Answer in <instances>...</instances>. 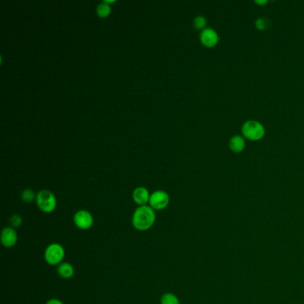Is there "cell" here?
<instances>
[{"mask_svg": "<svg viewBox=\"0 0 304 304\" xmlns=\"http://www.w3.org/2000/svg\"><path fill=\"white\" fill-rule=\"evenodd\" d=\"M155 212L148 206H139L135 210L132 216V225L139 231H146L151 229L155 222Z\"/></svg>", "mask_w": 304, "mask_h": 304, "instance_id": "cell-1", "label": "cell"}, {"mask_svg": "<svg viewBox=\"0 0 304 304\" xmlns=\"http://www.w3.org/2000/svg\"><path fill=\"white\" fill-rule=\"evenodd\" d=\"M36 201L40 211L46 214H50L54 212L57 206V200L55 194L49 190H41L37 193Z\"/></svg>", "mask_w": 304, "mask_h": 304, "instance_id": "cell-2", "label": "cell"}, {"mask_svg": "<svg viewBox=\"0 0 304 304\" xmlns=\"http://www.w3.org/2000/svg\"><path fill=\"white\" fill-rule=\"evenodd\" d=\"M44 256H45V260L49 265L55 266V265L61 264L65 256V250L63 248V245L57 243H53L46 248Z\"/></svg>", "mask_w": 304, "mask_h": 304, "instance_id": "cell-3", "label": "cell"}, {"mask_svg": "<svg viewBox=\"0 0 304 304\" xmlns=\"http://www.w3.org/2000/svg\"><path fill=\"white\" fill-rule=\"evenodd\" d=\"M170 202V196L165 191L157 190L151 193L149 206L154 211L165 209Z\"/></svg>", "mask_w": 304, "mask_h": 304, "instance_id": "cell-4", "label": "cell"}, {"mask_svg": "<svg viewBox=\"0 0 304 304\" xmlns=\"http://www.w3.org/2000/svg\"><path fill=\"white\" fill-rule=\"evenodd\" d=\"M264 128L261 123L255 121H248L243 126V133L245 137L256 140L264 135Z\"/></svg>", "mask_w": 304, "mask_h": 304, "instance_id": "cell-5", "label": "cell"}, {"mask_svg": "<svg viewBox=\"0 0 304 304\" xmlns=\"http://www.w3.org/2000/svg\"><path fill=\"white\" fill-rule=\"evenodd\" d=\"M73 221L77 228L82 230H87L90 229L94 224V218L88 211L80 210L74 214Z\"/></svg>", "mask_w": 304, "mask_h": 304, "instance_id": "cell-6", "label": "cell"}, {"mask_svg": "<svg viewBox=\"0 0 304 304\" xmlns=\"http://www.w3.org/2000/svg\"><path fill=\"white\" fill-rule=\"evenodd\" d=\"M18 240V236L16 229L12 227L5 228L1 232V243L6 248H11L16 245Z\"/></svg>", "mask_w": 304, "mask_h": 304, "instance_id": "cell-7", "label": "cell"}, {"mask_svg": "<svg viewBox=\"0 0 304 304\" xmlns=\"http://www.w3.org/2000/svg\"><path fill=\"white\" fill-rule=\"evenodd\" d=\"M150 195L149 191L146 189V187L139 186L133 191L132 197H133V200L137 205L139 206H146V204H149Z\"/></svg>", "mask_w": 304, "mask_h": 304, "instance_id": "cell-8", "label": "cell"}, {"mask_svg": "<svg viewBox=\"0 0 304 304\" xmlns=\"http://www.w3.org/2000/svg\"><path fill=\"white\" fill-rule=\"evenodd\" d=\"M201 43L204 44L206 47H213L215 44L217 43L219 40V36L217 32L214 31V29L211 28H206L202 30L200 35Z\"/></svg>", "mask_w": 304, "mask_h": 304, "instance_id": "cell-9", "label": "cell"}, {"mask_svg": "<svg viewBox=\"0 0 304 304\" xmlns=\"http://www.w3.org/2000/svg\"><path fill=\"white\" fill-rule=\"evenodd\" d=\"M57 272L59 276L63 278L68 279L71 278L74 275V269L73 266L69 262H62L57 268Z\"/></svg>", "mask_w": 304, "mask_h": 304, "instance_id": "cell-10", "label": "cell"}, {"mask_svg": "<svg viewBox=\"0 0 304 304\" xmlns=\"http://www.w3.org/2000/svg\"><path fill=\"white\" fill-rule=\"evenodd\" d=\"M245 139L241 136H235L230 140V148L235 152H240L245 147Z\"/></svg>", "mask_w": 304, "mask_h": 304, "instance_id": "cell-11", "label": "cell"}, {"mask_svg": "<svg viewBox=\"0 0 304 304\" xmlns=\"http://www.w3.org/2000/svg\"><path fill=\"white\" fill-rule=\"evenodd\" d=\"M111 11H112V9H111L110 5L107 4L105 1L101 4H99L96 8V14L101 18H106L107 16H110Z\"/></svg>", "mask_w": 304, "mask_h": 304, "instance_id": "cell-12", "label": "cell"}, {"mask_svg": "<svg viewBox=\"0 0 304 304\" xmlns=\"http://www.w3.org/2000/svg\"><path fill=\"white\" fill-rule=\"evenodd\" d=\"M161 304H179V300L174 293L167 292L161 298Z\"/></svg>", "mask_w": 304, "mask_h": 304, "instance_id": "cell-13", "label": "cell"}, {"mask_svg": "<svg viewBox=\"0 0 304 304\" xmlns=\"http://www.w3.org/2000/svg\"><path fill=\"white\" fill-rule=\"evenodd\" d=\"M21 197H22L24 202H32L35 198H37V195L33 192V190L27 188V189L24 190L22 192Z\"/></svg>", "mask_w": 304, "mask_h": 304, "instance_id": "cell-14", "label": "cell"}, {"mask_svg": "<svg viewBox=\"0 0 304 304\" xmlns=\"http://www.w3.org/2000/svg\"><path fill=\"white\" fill-rule=\"evenodd\" d=\"M206 24H207V22H206V17H204V16H196L193 20V25L196 29H202V28L206 27Z\"/></svg>", "mask_w": 304, "mask_h": 304, "instance_id": "cell-15", "label": "cell"}, {"mask_svg": "<svg viewBox=\"0 0 304 304\" xmlns=\"http://www.w3.org/2000/svg\"><path fill=\"white\" fill-rule=\"evenodd\" d=\"M10 223H11L12 228H14V229L15 228H19L22 225V223H23V219H22L20 215L15 214L10 219Z\"/></svg>", "mask_w": 304, "mask_h": 304, "instance_id": "cell-16", "label": "cell"}, {"mask_svg": "<svg viewBox=\"0 0 304 304\" xmlns=\"http://www.w3.org/2000/svg\"><path fill=\"white\" fill-rule=\"evenodd\" d=\"M256 26L258 29L263 30V29H265V28L268 26L267 20H265L264 18H260V19H258L256 22Z\"/></svg>", "mask_w": 304, "mask_h": 304, "instance_id": "cell-17", "label": "cell"}, {"mask_svg": "<svg viewBox=\"0 0 304 304\" xmlns=\"http://www.w3.org/2000/svg\"><path fill=\"white\" fill-rule=\"evenodd\" d=\"M46 304H64L62 300H58V299H51V300H48V302Z\"/></svg>", "mask_w": 304, "mask_h": 304, "instance_id": "cell-18", "label": "cell"}, {"mask_svg": "<svg viewBox=\"0 0 304 304\" xmlns=\"http://www.w3.org/2000/svg\"><path fill=\"white\" fill-rule=\"evenodd\" d=\"M266 2H267V1H257V3H260V4H264Z\"/></svg>", "mask_w": 304, "mask_h": 304, "instance_id": "cell-19", "label": "cell"}]
</instances>
